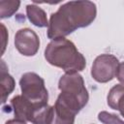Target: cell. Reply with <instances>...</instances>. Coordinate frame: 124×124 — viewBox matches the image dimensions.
<instances>
[{
    "instance_id": "1",
    "label": "cell",
    "mask_w": 124,
    "mask_h": 124,
    "mask_svg": "<svg viewBox=\"0 0 124 124\" xmlns=\"http://www.w3.org/2000/svg\"><path fill=\"white\" fill-rule=\"evenodd\" d=\"M97 16L96 4L92 1H70L62 4L50 15L47 38H65L78 28L89 26Z\"/></svg>"
},
{
    "instance_id": "2",
    "label": "cell",
    "mask_w": 124,
    "mask_h": 124,
    "mask_svg": "<svg viewBox=\"0 0 124 124\" xmlns=\"http://www.w3.org/2000/svg\"><path fill=\"white\" fill-rule=\"evenodd\" d=\"M45 58L52 66L62 69L65 73L81 72L86 66V59L76 45L66 39L51 40L45 48Z\"/></svg>"
},
{
    "instance_id": "3",
    "label": "cell",
    "mask_w": 124,
    "mask_h": 124,
    "mask_svg": "<svg viewBox=\"0 0 124 124\" xmlns=\"http://www.w3.org/2000/svg\"><path fill=\"white\" fill-rule=\"evenodd\" d=\"M60 94L57 100L78 113L88 103L89 94L81 75L78 72L65 73L58 81Z\"/></svg>"
},
{
    "instance_id": "4",
    "label": "cell",
    "mask_w": 124,
    "mask_h": 124,
    "mask_svg": "<svg viewBox=\"0 0 124 124\" xmlns=\"http://www.w3.org/2000/svg\"><path fill=\"white\" fill-rule=\"evenodd\" d=\"M21 95L35 105H47L48 92L45 80L34 72L24 73L19 79Z\"/></svg>"
},
{
    "instance_id": "5",
    "label": "cell",
    "mask_w": 124,
    "mask_h": 124,
    "mask_svg": "<svg viewBox=\"0 0 124 124\" xmlns=\"http://www.w3.org/2000/svg\"><path fill=\"white\" fill-rule=\"evenodd\" d=\"M119 60L112 54L98 55L91 67V77L100 83H106L114 78L119 66Z\"/></svg>"
},
{
    "instance_id": "6",
    "label": "cell",
    "mask_w": 124,
    "mask_h": 124,
    "mask_svg": "<svg viewBox=\"0 0 124 124\" xmlns=\"http://www.w3.org/2000/svg\"><path fill=\"white\" fill-rule=\"evenodd\" d=\"M15 46L24 56H34L40 48V39L30 28H21L15 35Z\"/></svg>"
},
{
    "instance_id": "7",
    "label": "cell",
    "mask_w": 124,
    "mask_h": 124,
    "mask_svg": "<svg viewBox=\"0 0 124 124\" xmlns=\"http://www.w3.org/2000/svg\"><path fill=\"white\" fill-rule=\"evenodd\" d=\"M10 106L14 111L15 117L16 119L23 120L25 122H30L34 110L41 106L45 105H35L24 98L22 95H16L12 98Z\"/></svg>"
},
{
    "instance_id": "8",
    "label": "cell",
    "mask_w": 124,
    "mask_h": 124,
    "mask_svg": "<svg viewBox=\"0 0 124 124\" xmlns=\"http://www.w3.org/2000/svg\"><path fill=\"white\" fill-rule=\"evenodd\" d=\"M51 116L49 124H74L76 113L73 109L65 106L59 100L56 99L55 104L51 106Z\"/></svg>"
},
{
    "instance_id": "9",
    "label": "cell",
    "mask_w": 124,
    "mask_h": 124,
    "mask_svg": "<svg viewBox=\"0 0 124 124\" xmlns=\"http://www.w3.org/2000/svg\"><path fill=\"white\" fill-rule=\"evenodd\" d=\"M108 106L118 110L124 117V84H116L110 88L107 97Z\"/></svg>"
},
{
    "instance_id": "10",
    "label": "cell",
    "mask_w": 124,
    "mask_h": 124,
    "mask_svg": "<svg viewBox=\"0 0 124 124\" xmlns=\"http://www.w3.org/2000/svg\"><path fill=\"white\" fill-rule=\"evenodd\" d=\"M26 16L29 21L40 28L48 26V20L46 12L35 4H29L26 6Z\"/></svg>"
},
{
    "instance_id": "11",
    "label": "cell",
    "mask_w": 124,
    "mask_h": 124,
    "mask_svg": "<svg viewBox=\"0 0 124 124\" xmlns=\"http://www.w3.org/2000/svg\"><path fill=\"white\" fill-rule=\"evenodd\" d=\"M8 68L5 61H1V102L4 104L7 101L8 96L13 92L16 86L14 78L8 73Z\"/></svg>"
},
{
    "instance_id": "12",
    "label": "cell",
    "mask_w": 124,
    "mask_h": 124,
    "mask_svg": "<svg viewBox=\"0 0 124 124\" xmlns=\"http://www.w3.org/2000/svg\"><path fill=\"white\" fill-rule=\"evenodd\" d=\"M20 1L17 0H1L0 1V18L11 17L19 8Z\"/></svg>"
},
{
    "instance_id": "13",
    "label": "cell",
    "mask_w": 124,
    "mask_h": 124,
    "mask_svg": "<svg viewBox=\"0 0 124 124\" xmlns=\"http://www.w3.org/2000/svg\"><path fill=\"white\" fill-rule=\"evenodd\" d=\"M98 119L103 124H124V121L118 115L105 110L98 113Z\"/></svg>"
},
{
    "instance_id": "14",
    "label": "cell",
    "mask_w": 124,
    "mask_h": 124,
    "mask_svg": "<svg viewBox=\"0 0 124 124\" xmlns=\"http://www.w3.org/2000/svg\"><path fill=\"white\" fill-rule=\"evenodd\" d=\"M1 28H2V38H3V44H2V54L4 53V51H5V48H6V41H7V39H8V32H7V30H6V27H5V25L3 24V23H1Z\"/></svg>"
},
{
    "instance_id": "15",
    "label": "cell",
    "mask_w": 124,
    "mask_h": 124,
    "mask_svg": "<svg viewBox=\"0 0 124 124\" xmlns=\"http://www.w3.org/2000/svg\"><path fill=\"white\" fill-rule=\"evenodd\" d=\"M5 124H27L25 121H23V120H20V119H16V118H15V119H10V120H7L6 122H5Z\"/></svg>"
}]
</instances>
